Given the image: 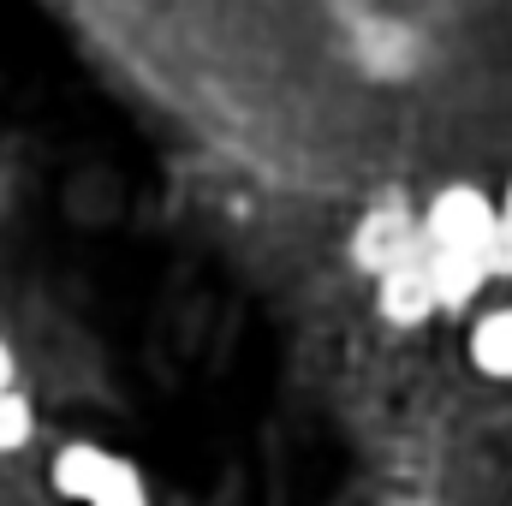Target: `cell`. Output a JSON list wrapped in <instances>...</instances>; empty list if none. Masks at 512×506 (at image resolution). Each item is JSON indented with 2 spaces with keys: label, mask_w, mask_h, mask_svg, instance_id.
I'll return each mask as SVG.
<instances>
[{
  "label": "cell",
  "mask_w": 512,
  "mask_h": 506,
  "mask_svg": "<svg viewBox=\"0 0 512 506\" xmlns=\"http://www.w3.org/2000/svg\"><path fill=\"white\" fill-rule=\"evenodd\" d=\"M495 227H501V215H495V203H489L483 191H471V185H447V191L429 203V215H423V245L483 256V245H489Z\"/></svg>",
  "instance_id": "cell-1"
},
{
  "label": "cell",
  "mask_w": 512,
  "mask_h": 506,
  "mask_svg": "<svg viewBox=\"0 0 512 506\" xmlns=\"http://www.w3.org/2000/svg\"><path fill=\"white\" fill-rule=\"evenodd\" d=\"M423 251H429V245H423V227H411L399 209H382V215H370V221L358 227V262H364L370 274H387V268H399V262H417Z\"/></svg>",
  "instance_id": "cell-2"
},
{
  "label": "cell",
  "mask_w": 512,
  "mask_h": 506,
  "mask_svg": "<svg viewBox=\"0 0 512 506\" xmlns=\"http://www.w3.org/2000/svg\"><path fill=\"white\" fill-rule=\"evenodd\" d=\"M376 304H382L387 322H399V328H417L429 310H441L423 256H417V262H399V268H387V274H376Z\"/></svg>",
  "instance_id": "cell-3"
},
{
  "label": "cell",
  "mask_w": 512,
  "mask_h": 506,
  "mask_svg": "<svg viewBox=\"0 0 512 506\" xmlns=\"http://www.w3.org/2000/svg\"><path fill=\"white\" fill-rule=\"evenodd\" d=\"M423 268H429V286H435V304L441 310H465L477 292H483V280H489V268H483V256L477 251H423Z\"/></svg>",
  "instance_id": "cell-4"
},
{
  "label": "cell",
  "mask_w": 512,
  "mask_h": 506,
  "mask_svg": "<svg viewBox=\"0 0 512 506\" xmlns=\"http://www.w3.org/2000/svg\"><path fill=\"white\" fill-rule=\"evenodd\" d=\"M114 465H120L114 453H102V447H90V441H72V447H60V453H54V471H48V477H54V489H60L66 501L90 506V501H96V489L108 483V471H114Z\"/></svg>",
  "instance_id": "cell-5"
},
{
  "label": "cell",
  "mask_w": 512,
  "mask_h": 506,
  "mask_svg": "<svg viewBox=\"0 0 512 506\" xmlns=\"http://www.w3.org/2000/svg\"><path fill=\"white\" fill-rule=\"evenodd\" d=\"M471 364L489 381H512V310H495L471 328Z\"/></svg>",
  "instance_id": "cell-6"
},
{
  "label": "cell",
  "mask_w": 512,
  "mask_h": 506,
  "mask_svg": "<svg viewBox=\"0 0 512 506\" xmlns=\"http://www.w3.org/2000/svg\"><path fill=\"white\" fill-rule=\"evenodd\" d=\"M90 506H149V495H143V477H137L126 459H120V465L108 471V483L96 489V501H90Z\"/></svg>",
  "instance_id": "cell-7"
},
{
  "label": "cell",
  "mask_w": 512,
  "mask_h": 506,
  "mask_svg": "<svg viewBox=\"0 0 512 506\" xmlns=\"http://www.w3.org/2000/svg\"><path fill=\"white\" fill-rule=\"evenodd\" d=\"M30 441V399H18L12 387L0 393V453H18Z\"/></svg>",
  "instance_id": "cell-8"
},
{
  "label": "cell",
  "mask_w": 512,
  "mask_h": 506,
  "mask_svg": "<svg viewBox=\"0 0 512 506\" xmlns=\"http://www.w3.org/2000/svg\"><path fill=\"white\" fill-rule=\"evenodd\" d=\"M483 268H489V274H501V280H512V227H507V221L489 233V245H483Z\"/></svg>",
  "instance_id": "cell-9"
},
{
  "label": "cell",
  "mask_w": 512,
  "mask_h": 506,
  "mask_svg": "<svg viewBox=\"0 0 512 506\" xmlns=\"http://www.w3.org/2000/svg\"><path fill=\"white\" fill-rule=\"evenodd\" d=\"M6 387H12V352L0 346V393H6Z\"/></svg>",
  "instance_id": "cell-10"
},
{
  "label": "cell",
  "mask_w": 512,
  "mask_h": 506,
  "mask_svg": "<svg viewBox=\"0 0 512 506\" xmlns=\"http://www.w3.org/2000/svg\"><path fill=\"white\" fill-rule=\"evenodd\" d=\"M501 221L512 227V185H507V197H501Z\"/></svg>",
  "instance_id": "cell-11"
}]
</instances>
